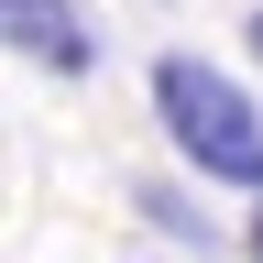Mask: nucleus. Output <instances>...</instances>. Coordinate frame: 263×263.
Segmentation results:
<instances>
[{
    "instance_id": "f257e3e1",
    "label": "nucleus",
    "mask_w": 263,
    "mask_h": 263,
    "mask_svg": "<svg viewBox=\"0 0 263 263\" xmlns=\"http://www.w3.org/2000/svg\"><path fill=\"white\" fill-rule=\"evenodd\" d=\"M154 132L176 143L186 176H209V186H252L263 197V110H252V88L230 77V66L209 55H154Z\"/></svg>"
},
{
    "instance_id": "f03ea898",
    "label": "nucleus",
    "mask_w": 263,
    "mask_h": 263,
    "mask_svg": "<svg viewBox=\"0 0 263 263\" xmlns=\"http://www.w3.org/2000/svg\"><path fill=\"white\" fill-rule=\"evenodd\" d=\"M0 33H11L22 66H44V77H88L99 66V33L77 0H0Z\"/></svg>"
},
{
    "instance_id": "7ed1b4c3",
    "label": "nucleus",
    "mask_w": 263,
    "mask_h": 263,
    "mask_svg": "<svg viewBox=\"0 0 263 263\" xmlns=\"http://www.w3.org/2000/svg\"><path fill=\"white\" fill-rule=\"evenodd\" d=\"M252 263H263V197H252Z\"/></svg>"
},
{
    "instance_id": "20e7f679",
    "label": "nucleus",
    "mask_w": 263,
    "mask_h": 263,
    "mask_svg": "<svg viewBox=\"0 0 263 263\" xmlns=\"http://www.w3.org/2000/svg\"><path fill=\"white\" fill-rule=\"evenodd\" d=\"M252 55H263V11H252Z\"/></svg>"
}]
</instances>
